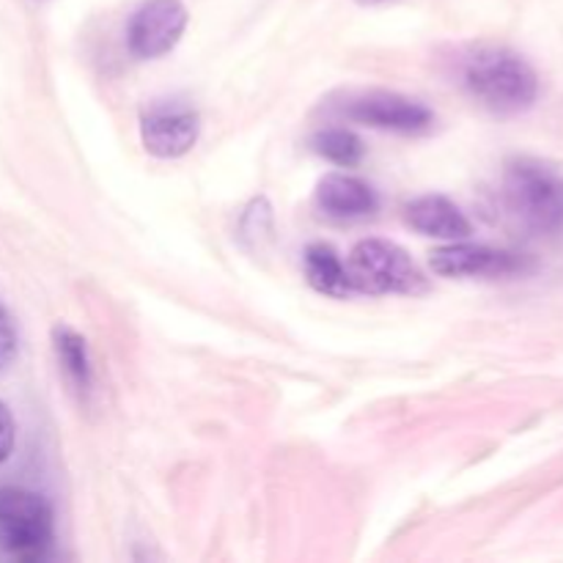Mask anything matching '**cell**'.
Wrapping results in <instances>:
<instances>
[{
    "instance_id": "obj_13",
    "label": "cell",
    "mask_w": 563,
    "mask_h": 563,
    "mask_svg": "<svg viewBox=\"0 0 563 563\" xmlns=\"http://www.w3.org/2000/svg\"><path fill=\"white\" fill-rule=\"evenodd\" d=\"M313 152L322 154L330 163L341 165V168H355L363 159V141L352 130L344 126H333V130H322L313 137Z\"/></svg>"
},
{
    "instance_id": "obj_7",
    "label": "cell",
    "mask_w": 563,
    "mask_h": 563,
    "mask_svg": "<svg viewBox=\"0 0 563 563\" xmlns=\"http://www.w3.org/2000/svg\"><path fill=\"white\" fill-rule=\"evenodd\" d=\"M198 113L185 102H154L141 115V137L148 154L176 159L198 141Z\"/></svg>"
},
{
    "instance_id": "obj_2",
    "label": "cell",
    "mask_w": 563,
    "mask_h": 563,
    "mask_svg": "<svg viewBox=\"0 0 563 563\" xmlns=\"http://www.w3.org/2000/svg\"><path fill=\"white\" fill-rule=\"evenodd\" d=\"M500 192L511 218L531 234H559L563 229V174L550 163L511 159Z\"/></svg>"
},
{
    "instance_id": "obj_6",
    "label": "cell",
    "mask_w": 563,
    "mask_h": 563,
    "mask_svg": "<svg viewBox=\"0 0 563 563\" xmlns=\"http://www.w3.org/2000/svg\"><path fill=\"white\" fill-rule=\"evenodd\" d=\"M344 113L346 119L357 121V124L374 126V130L405 132V135L427 132L434 124V115L427 104L390 91L361 93V97L346 102Z\"/></svg>"
},
{
    "instance_id": "obj_10",
    "label": "cell",
    "mask_w": 563,
    "mask_h": 563,
    "mask_svg": "<svg viewBox=\"0 0 563 563\" xmlns=\"http://www.w3.org/2000/svg\"><path fill=\"white\" fill-rule=\"evenodd\" d=\"M405 218L418 234L434 236V240L456 242L467 240L473 231L471 220L465 218L460 207L454 201H449L445 196H421L416 201L407 203Z\"/></svg>"
},
{
    "instance_id": "obj_1",
    "label": "cell",
    "mask_w": 563,
    "mask_h": 563,
    "mask_svg": "<svg viewBox=\"0 0 563 563\" xmlns=\"http://www.w3.org/2000/svg\"><path fill=\"white\" fill-rule=\"evenodd\" d=\"M465 88L500 115H515L539 99V75L522 55L506 47H478L465 60Z\"/></svg>"
},
{
    "instance_id": "obj_14",
    "label": "cell",
    "mask_w": 563,
    "mask_h": 563,
    "mask_svg": "<svg viewBox=\"0 0 563 563\" xmlns=\"http://www.w3.org/2000/svg\"><path fill=\"white\" fill-rule=\"evenodd\" d=\"M16 355V330L14 322H11L9 311L0 306V372L14 361Z\"/></svg>"
},
{
    "instance_id": "obj_8",
    "label": "cell",
    "mask_w": 563,
    "mask_h": 563,
    "mask_svg": "<svg viewBox=\"0 0 563 563\" xmlns=\"http://www.w3.org/2000/svg\"><path fill=\"white\" fill-rule=\"evenodd\" d=\"M429 264L443 278H504V275H517L526 269V262L517 253L462 240L434 251Z\"/></svg>"
},
{
    "instance_id": "obj_5",
    "label": "cell",
    "mask_w": 563,
    "mask_h": 563,
    "mask_svg": "<svg viewBox=\"0 0 563 563\" xmlns=\"http://www.w3.org/2000/svg\"><path fill=\"white\" fill-rule=\"evenodd\" d=\"M185 27L187 9L181 0H146L132 14L126 44L137 58H159L179 44Z\"/></svg>"
},
{
    "instance_id": "obj_9",
    "label": "cell",
    "mask_w": 563,
    "mask_h": 563,
    "mask_svg": "<svg viewBox=\"0 0 563 563\" xmlns=\"http://www.w3.org/2000/svg\"><path fill=\"white\" fill-rule=\"evenodd\" d=\"M377 192L350 174H328L317 185V207L328 218L357 220L377 212Z\"/></svg>"
},
{
    "instance_id": "obj_15",
    "label": "cell",
    "mask_w": 563,
    "mask_h": 563,
    "mask_svg": "<svg viewBox=\"0 0 563 563\" xmlns=\"http://www.w3.org/2000/svg\"><path fill=\"white\" fill-rule=\"evenodd\" d=\"M11 449H14V418H11L9 407L0 401V465L9 460Z\"/></svg>"
},
{
    "instance_id": "obj_11",
    "label": "cell",
    "mask_w": 563,
    "mask_h": 563,
    "mask_svg": "<svg viewBox=\"0 0 563 563\" xmlns=\"http://www.w3.org/2000/svg\"><path fill=\"white\" fill-rule=\"evenodd\" d=\"M306 278L317 291L330 297H346L352 291L346 264L330 245H311L306 251Z\"/></svg>"
},
{
    "instance_id": "obj_3",
    "label": "cell",
    "mask_w": 563,
    "mask_h": 563,
    "mask_svg": "<svg viewBox=\"0 0 563 563\" xmlns=\"http://www.w3.org/2000/svg\"><path fill=\"white\" fill-rule=\"evenodd\" d=\"M352 291L363 295H423L429 289L418 264L405 247L388 240H363L346 262Z\"/></svg>"
},
{
    "instance_id": "obj_12",
    "label": "cell",
    "mask_w": 563,
    "mask_h": 563,
    "mask_svg": "<svg viewBox=\"0 0 563 563\" xmlns=\"http://www.w3.org/2000/svg\"><path fill=\"white\" fill-rule=\"evenodd\" d=\"M55 352L64 366L66 377L75 383L77 390L91 388V357H88V346L80 335L71 328H55L53 330Z\"/></svg>"
},
{
    "instance_id": "obj_4",
    "label": "cell",
    "mask_w": 563,
    "mask_h": 563,
    "mask_svg": "<svg viewBox=\"0 0 563 563\" xmlns=\"http://www.w3.org/2000/svg\"><path fill=\"white\" fill-rule=\"evenodd\" d=\"M53 544V511L27 489H0V550L11 559L36 561Z\"/></svg>"
},
{
    "instance_id": "obj_16",
    "label": "cell",
    "mask_w": 563,
    "mask_h": 563,
    "mask_svg": "<svg viewBox=\"0 0 563 563\" xmlns=\"http://www.w3.org/2000/svg\"><path fill=\"white\" fill-rule=\"evenodd\" d=\"M361 5H379V3H388V0H357Z\"/></svg>"
}]
</instances>
